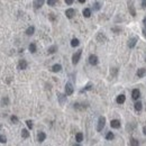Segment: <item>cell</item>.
Wrapping results in <instances>:
<instances>
[{"mask_svg":"<svg viewBox=\"0 0 146 146\" xmlns=\"http://www.w3.org/2000/svg\"><path fill=\"white\" fill-rule=\"evenodd\" d=\"M100 8H101L100 2H94V5H93V9H94V10H99Z\"/></svg>","mask_w":146,"mask_h":146,"instance_id":"e575fe53","label":"cell"},{"mask_svg":"<svg viewBox=\"0 0 146 146\" xmlns=\"http://www.w3.org/2000/svg\"><path fill=\"white\" fill-rule=\"evenodd\" d=\"M56 51H57V46H56V45H53V46H51L50 48H48L47 52H48V54H54Z\"/></svg>","mask_w":146,"mask_h":146,"instance_id":"603a6c76","label":"cell"},{"mask_svg":"<svg viewBox=\"0 0 146 146\" xmlns=\"http://www.w3.org/2000/svg\"><path fill=\"white\" fill-rule=\"evenodd\" d=\"M91 88H92V83H88V84L85 85L84 89H82L81 90V92H84V91H87V90H90Z\"/></svg>","mask_w":146,"mask_h":146,"instance_id":"1f68e13d","label":"cell"},{"mask_svg":"<svg viewBox=\"0 0 146 146\" xmlns=\"http://www.w3.org/2000/svg\"><path fill=\"white\" fill-rule=\"evenodd\" d=\"M29 52L30 53H35L36 52V44L35 43H32V44H29Z\"/></svg>","mask_w":146,"mask_h":146,"instance_id":"cb8c5ba5","label":"cell"},{"mask_svg":"<svg viewBox=\"0 0 146 146\" xmlns=\"http://www.w3.org/2000/svg\"><path fill=\"white\" fill-rule=\"evenodd\" d=\"M10 120H11L12 124H18V121H19L17 116H11V117H10Z\"/></svg>","mask_w":146,"mask_h":146,"instance_id":"f546056e","label":"cell"},{"mask_svg":"<svg viewBox=\"0 0 146 146\" xmlns=\"http://www.w3.org/2000/svg\"><path fill=\"white\" fill-rule=\"evenodd\" d=\"M57 99L60 105H64V102L66 101V93L63 94V93H57Z\"/></svg>","mask_w":146,"mask_h":146,"instance_id":"52a82bcc","label":"cell"},{"mask_svg":"<svg viewBox=\"0 0 146 146\" xmlns=\"http://www.w3.org/2000/svg\"><path fill=\"white\" fill-rule=\"evenodd\" d=\"M79 2H80V3H84L85 0H79Z\"/></svg>","mask_w":146,"mask_h":146,"instance_id":"7bdbcfd3","label":"cell"},{"mask_svg":"<svg viewBox=\"0 0 146 146\" xmlns=\"http://www.w3.org/2000/svg\"><path fill=\"white\" fill-rule=\"evenodd\" d=\"M142 8L143 9L146 8V0H143V1H142Z\"/></svg>","mask_w":146,"mask_h":146,"instance_id":"74e56055","label":"cell"},{"mask_svg":"<svg viewBox=\"0 0 146 146\" xmlns=\"http://www.w3.org/2000/svg\"><path fill=\"white\" fill-rule=\"evenodd\" d=\"M65 15H66V17H67V18H72L73 16L75 15V10H74V9H72V8L67 9L66 11H65Z\"/></svg>","mask_w":146,"mask_h":146,"instance_id":"5bb4252c","label":"cell"},{"mask_svg":"<svg viewBox=\"0 0 146 146\" xmlns=\"http://www.w3.org/2000/svg\"><path fill=\"white\" fill-rule=\"evenodd\" d=\"M58 2V0H47V5L48 6H54Z\"/></svg>","mask_w":146,"mask_h":146,"instance_id":"f1b7e54d","label":"cell"},{"mask_svg":"<svg viewBox=\"0 0 146 146\" xmlns=\"http://www.w3.org/2000/svg\"><path fill=\"white\" fill-rule=\"evenodd\" d=\"M111 30H112L114 33H116V34H119V33L121 32V28H119V27H112Z\"/></svg>","mask_w":146,"mask_h":146,"instance_id":"836d02e7","label":"cell"},{"mask_svg":"<svg viewBox=\"0 0 146 146\" xmlns=\"http://www.w3.org/2000/svg\"><path fill=\"white\" fill-rule=\"evenodd\" d=\"M73 92H74V88H73V85L71 84L70 82H67L65 84V93H66V96H71Z\"/></svg>","mask_w":146,"mask_h":146,"instance_id":"3957f363","label":"cell"},{"mask_svg":"<svg viewBox=\"0 0 146 146\" xmlns=\"http://www.w3.org/2000/svg\"><path fill=\"white\" fill-rule=\"evenodd\" d=\"M79 44H80V41L78 39V38H73L72 41H71V46H72V47L79 46Z\"/></svg>","mask_w":146,"mask_h":146,"instance_id":"ffe728a7","label":"cell"},{"mask_svg":"<svg viewBox=\"0 0 146 146\" xmlns=\"http://www.w3.org/2000/svg\"><path fill=\"white\" fill-rule=\"evenodd\" d=\"M0 143L1 144H6L7 143V137L5 135H0Z\"/></svg>","mask_w":146,"mask_h":146,"instance_id":"83f0119b","label":"cell"},{"mask_svg":"<svg viewBox=\"0 0 146 146\" xmlns=\"http://www.w3.org/2000/svg\"><path fill=\"white\" fill-rule=\"evenodd\" d=\"M143 24H144V25H145V27H146V17L144 18V20H143Z\"/></svg>","mask_w":146,"mask_h":146,"instance_id":"b9f144b4","label":"cell"},{"mask_svg":"<svg viewBox=\"0 0 146 146\" xmlns=\"http://www.w3.org/2000/svg\"><path fill=\"white\" fill-rule=\"evenodd\" d=\"M45 138H46V134L43 133V131H41V133L37 135V140L39 143H43L44 140H45Z\"/></svg>","mask_w":146,"mask_h":146,"instance_id":"4fadbf2b","label":"cell"},{"mask_svg":"<svg viewBox=\"0 0 146 146\" xmlns=\"http://www.w3.org/2000/svg\"><path fill=\"white\" fill-rule=\"evenodd\" d=\"M142 102H139V101H137L136 103H135V109H136V111H140L142 110Z\"/></svg>","mask_w":146,"mask_h":146,"instance_id":"484cf974","label":"cell"},{"mask_svg":"<svg viewBox=\"0 0 146 146\" xmlns=\"http://www.w3.org/2000/svg\"><path fill=\"white\" fill-rule=\"evenodd\" d=\"M125 100H126L125 94H119V96L117 97L116 101H117V103H119V105H123L124 102H125Z\"/></svg>","mask_w":146,"mask_h":146,"instance_id":"7c38bea8","label":"cell"},{"mask_svg":"<svg viewBox=\"0 0 146 146\" xmlns=\"http://www.w3.org/2000/svg\"><path fill=\"white\" fill-rule=\"evenodd\" d=\"M50 19H52V20H54V19H55V18H54V14H51Z\"/></svg>","mask_w":146,"mask_h":146,"instance_id":"f35d334b","label":"cell"},{"mask_svg":"<svg viewBox=\"0 0 146 146\" xmlns=\"http://www.w3.org/2000/svg\"><path fill=\"white\" fill-rule=\"evenodd\" d=\"M128 10L130 12V15L133 17L136 16V10H135V7H134V2L133 1H128Z\"/></svg>","mask_w":146,"mask_h":146,"instance_id":"277c9868","label":"cell"},{"mask_svg":"<svg viewBox=\"0 0 146 146\" xmlns=\"http://www.w3.org/2000/svg\"><path fill=\"white\" fill-rule=\"evenodd\" d=\"M89 63H90L91 65H97L98 64V56L94 55V54H91V55L89 56Z\"/></svg>","mask_w":146,"mask_h":146,"instance_id":"5b68a950","label":"cell"},{"mask_svg":"<svg viewBox=\"0 0 146 146\" xmlns=\"http://www.w3.org/2000/svg\"><path fill=\"white\" fill-rule=\"evenodd\" d=\"M97 41L100 42V43H103V42L107 41V38H106V36L102 34V33H99L98 35H97Z\"/></svg>","mask_w":146,"mask_h":146,"instance_id":"9a60e30c","label":"cell"},{"mask_svg":"<svg viewBox=\"0 0 146 146\" xmlns=\"http://www.w3.org/2000/svg\"><path fill=\"white\" fill-rule=\"evenodd\" d=\"M0 129H1V126H0Z\"/></svg>","mask_w":146,"mask_h":146,"instance_id":"ee69618b","label":"cell"},{"mask_svg":"<svg viewBox=\"0 0 146 146\" xmlns=\"http://www.w3.org/2000/svg\"><path fill=\"white\" fill-rule=\"evenodd\" d=\"M21 137L23 138H28L29 137V131L27 129H23L21 130Z\"/></svg>","mask_w":146,"mask_h":146,"instance_id":"d4e9b609","label":"cell"},{"mask_svg":"<svg viewBox=\"0 0 146 146\" xmlns=\"http://www.w3.org/2000/svg\"><path fill=\"white\" fill-rule=\"evenodd\" d=\"M145 74H146V69L142 67V69H138L137 70V76L138 78H143Z\"/></svg>","mask_w":146,"mask_h":146,"instance_id":"e0dca14e","label":"cell"},{"mask_svg":"<svg viewBox=\"0 0 146 146\" xmlns=\"http://www.w3.org/2000/svg\"><path fill=\"white\" fill-rule=\"evenodd\" d=\"M26 125H27V127H28L29 129L33 128V121H32V120H27V121H26Z\"/></svg>","mask_w":146,"mask_h":146,"instance_id":"d590c367","label":"cell"},{"mask_svg":"<svg viewBox=\"0 0 146 146\" xmlns=\"http://www.w3.org/2000/svg\"><path fill=\"white\" fill-rule=\"evenodd\" d=\"M130 145H133V146H138V145H139V143L137 142V139H135V138H131V139H130Z\"/></svg>","mask_w":146,"mask_h":146,"instance_id":"4dcf8cb0","label":"cell"},{"mask_svg":"<svg viewBox=\"0 0 146 146\" xmlns=\"http://www.w3.org/2000/svg\"><path fill=\"white\" fill-rule=\"evenodd\" d=\"M143 35L146 37V27H145V28H143Z\"/></svg>","mask_w":146,"mask_h":146,"instance_id":"ab89813d","label":"cell"},{"mask_svg":"<svg viewBox=\"0 0 146 146\" xmlns=\"http://www.w3.org/2000/svg\"><path fill=\"white\" fill-rule=\"evenodd\" d=\"M73 2H74V0H65V3H66V5H72Z\"/></svg>","mask_w":146,"mask_h":146,"instance_id":"8d00e7d4","label":"cell"},{"mask_svg":"<svg viewBox=\"0 0 146 146\" xmlns=\"http://www.w3.org/2000/svg\"><path fill=\"white\" fill-rule=\"evenodd\" d=\"M145 61H146V57H145Z\"/></svg>","mask_w":146,"mask_h":146,"instance_id":"f6af8a7d","label":"cell"},{"mask_svg":"<svg viewBox=\"0 0 146 146\" xmlns=\"http://www.w3.org/2000/svg\"><path fill=\"white\" fill-rule=\"evenodd\" d=\"M139 96H140L139 90H138V89H134V90H133V92H131V97H133V99L137 100L138 98H139Z\"/></svg>","mask_w":146,"mask_h":146,"instance_id":"8fae6325","label":"cell"},{"mask_svg":"<svg viewBox=\"0 0 146 146\" xmlns=\"http://www.w3.org/2000/svg\"><path fill=\"white\" fill-rule=\"evenodd\" d=\"M106 139H107V140H111V139H114V134H112L111 131H109L108 134L106 135Z\"/></svg>","mask_w":146,"mask_h":146,"instance_id":"4316f807","label":"cell"},{"mask_svg":"<svg viewBox=\"0 0 146 146\" xmlns=\"http://www.w3.org/2000/svg\"><path fill=\"white\" fill-rule=\"evenodd\" d=\"M105 125H106V118L103 116L99 117V119H98V125H97V130L101 131L102 129H103V127H105Z\"/></svg>","mask_w":146,"mask_h":146,"instance_id":"7a4b0ae2","label":"cell"},{"mask_svg":"<svg viewBox=\"0 0 146 146\" xmlns=\"http://www.w3.org/2000/svg\"><path fill=\"white\" fill-rule=\"evenodd\" d=\"M110 126L112 127V128H119V127H120V121H119V120H117V119L111 120Z\"/></svg>","mask_w":146,"mask_h":146,"instance_id":"2e32d148","label":"cell"},{"mask_svg":"<svg viewBox=\"0 0 146 146\" xmlns=\"http://www.w3.org/2000/svg\"><path fill=\"white\" fill-rule=\"evenodd\" d=\"M81 54H82V50H79L76 53H74L72 56V64L73 65H76L79 63L80 61V57H81Z\"/></svg>","mask_w":146,"mask_h":146,"instance_id":"6da1fadb","label":"cell"},{"mask_svg":"<svg viewBox=\"0 0 146 146\" xmlns=\"http://www.w3.org/2000/svg\"><path fill=\"white\" fill-rule=\"evenodd\" d=\"M138 41V37H136V36H134L133 38H130L128 41V47L129 48H134L135 45H136V43H137Z\"/></svg>","mask_w":146,"mask_h":146,"instance_id":"8992f818","label":"cell"},{"mask_svg":"<svg viewBox=\"0 0 146 146\" xmlns=\"http://www.w3.org/2000/svg\"><path fill=\"white\" fill-rule=\"evenodd\" d=\"M1 102H2V106H8L9 105V100L7 97H5L2 100H1Z\"/></svg>","mask_w":146,"mask_h":146,"instance_id":"d6a6232c","label":"cell"},{"mask_svg":"<svg viewBox=\"0 0 146 146\" xmlns=\"http://www.w3.org/2000/svg\"><path fill=\"white\" fill-rule=\"evenodd\" d=\"M44 1H45V0H35L34 3H33V5H34V8H35V9L41 8V7L44 5Z\"/></svg>","mask_w":146,"mask_h":146,"instance_id":"30bf717a","label":"cell"},{"mask_svg":"<svg viewBox=\"0 0 146 146\" xmlns=\"http://www.w3.org/2000/svg\"><path fill=\"white\" fill-rule=\"evenodd\" d=\"M143 133L146 135V126H145V127H144V128H143Z\"/></svg>","mask_w":146,"mask_h":146,"instance_id":"60d3db41","label":"cell"},{"mask_svg":"<svg viewBox=\"0 0 146 146\" xmlns=\"http://www.w3.org/2000/svg\"><path fill=\"white\" fill-rule=\"evenodd\" d=\"M61 70H62L61 64H54L52 66V71H53V72H60Z\"/></svg>","mask_w":146,"mask_h":146,"instance_id":"d6986e66","label":"cell"},{"mask_svg":"<svg viewBox=\"0 0 146 146\" xmlns=\"http://www.w3.org/2000/svg\"><path fill=\"white\" fill-rule=\"evenodd\" d=\"M88 107V105H84V103H74V109L76 110H84Z\"/></svg>","mask_w":146,"mask_h":146,"instance_id":"9c48e42d","label":"cell"},{"mask_svg":"<svg viewBox=\"0 0 146 146\" xmlns=\"http://www.w3.org/2000/svg\"><path fill=\"white\" fill-rule=\"evenodd\" d=\"M83 16H84L85 18H89L91 16V10L89 8H85L83 9Z\"/></svg>","mask_w":146,"mask_h":146,"instance_id":"7402d4cb","label":"cell"},{"mask_svg":"<svg viewBox=\"0 0 146 146\" xmlns=\"http://www.w3.org/2000/svg\"><path fill=\"white\" fill-rule=\"evenodd\" d=\"M34 32H35V27H34V26H29L28 28L26 29V35L32 36L33 34H34Z\"/></svg>","mask_w":146,"mask_h":146,"instance_id":"ac0fdd59","label":"cell"},{"mask_svg":"<svg viewBox=\"0 0 146 146\" xmlns=\"http://www.w3.org/2000/svg\"><path fill=\"white\" fill-rule=\"evenodd\" d=\"M27 62L25 61V60H20L19 61V63H18V69L19 70H25V69H27Z\"/></svg>","mask_w":146,"mask_h":146,"instance_id":"ba28073f","label":"cell"},{"mask_svg":"<svg viewBox=\"0 0 146 146\" xmlns=\"http://www.w3.org/2000/svg\"><path fill=\"white\" fill-rule=\"evenodd\" d=\"M75 139L78 143H81L82 140H83V134H82V133H78V134L75 135Z\"/></svg>","mask_w":146,"mask_h":146,"instance_id":"44dd1931","label":"cell"}]
</instances>
